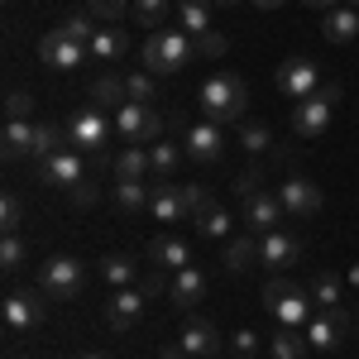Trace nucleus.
I'll use <instances>...</instances> for the list:
<instances>
[{"label":"nucleus","mask_w":359,"mask_h":359,"mask_svg":"<svg viewBox=\"0 0 359 359\" xmlns=\"http://www.w3.org/2000/svg\"><path fill=\"white\" fill-rule=\"evenodd\" d=\"M196 101H201V120H211V125H235V120H245V111H249V82L235 77V72H216V77L201 82Z\"/></svg>","instance_id":"obj_1"},{"label":"nucleus","mask_w":359,"mask_h":359,"mask_svg":"<svg viewBox=\"0 0 359 359\" xmlns=\"http://www.w3.org/2000/svg\"><path fill=\"white\" fill-rule=\"evenodd\" d=\"M192 57H196V39L177 34V29H158V34H149L144 48H139V62H144L154 77H172V72H182Z\"/></svg>","instance_id":"obj_2"},{"label":"nucleus","mask_w":359,"mask_h":359,"mask_svg":"<svg viewBox=\"0 0 359 359\" xmlns=\"http://www.w3.org/2000/svg\"><path fill=\"white\" fill-rule=\"evenodd\" d=\"M340 101H345V86L340 82H321L311 96H302V101L292 106V135L297 139H321L326 130H331Z\"/></svg>","instance_id":"obj_3"},{"label":"nucleus","mask_w":359,"mask_h":359,"mask_svg":"<svg viewBox=\"0 0 359 359\" xmlns=\"http://www.w3.org/2000/svg\"><path fill=\"white\" fill-rule=\"evenodd\" d=\"M264 306L273 311L278 326H292V331H306V321L316 316L311 311V292L297 287V283H287V278H269L264 283Z\"/></svg>","instance_id":"obj_4"},{"label":"nucleus","mask_w":359,"mask_h":359,"mask_svg":"<svg viewBox=\"0 0 359 359\" xmlns=\"http://www.w3.org/2000/svg\"><path fill=\"white\" fill-rule=\"evenodd\" d=\"M82 287H86L82 259H72V254H53V259H43V269H39V292H43V297H53V302H72V297H82Z\"/></svg>","instance_id":"obj_5"},{"label":"nucleus","mask_w":359,"mask_h":359,"mask_svg":"<svg viewBox=\"0 0 359 359\" xmlns=\"http://www.w3.org/2000/svg\"><path fill=\"white\" fill-rule=\"evenodd\" d=\"M111 125H115V135L125 139V144H154V139L163 135V115L149 111V106H139V101L120 106Z\"/></svg>","instance_id":"obj_6"},{"label":"nucleus","mask_w":359,"mask_h":359,"mask_svg":"<svg viewBox=\"0 0 359 359\" xmlns=\"http://www.w3.org/2000/svg\"><path fill=\"white\" fill-rule=\"evenodd\" d=\"M321 82H326V77H321V67H316L311 57H287V62L273 72V86L287 96V101H302V96H311Z\"/></svg>","instance_id":"obj_7"},{"label":"nucleus","mask_w":359,"mask_h":359,"mask_svg":"<svg viewBox=\"0 0 359 359\" xmlns=\"http://www.w3.org/2000/svg\"><path fill=\"white\" fill-rule=\"evenodd\" d=\"M115 125H106V115L96 111V106H86L67 120V144L77 149V154H101L106 149V135H111Z\"/></svg>","instance_id":"obj_8"},{"label":"nucleus","mask_w":359,"mask_h":359,"mask_svg":"<svg viewBox=\"0 0 359 359\" xmlns=\"http://www.w3.org/2000/svg\"><path fill=\"white\" fill-rule=\"evenodd\" d=\"M0 316H5V331H10V335H25L29 326L43 321V292L15 287V292L5 297V306H0Z\"/></svg>","instance_id":"obj_9"},{"label":"nucleus","mask_w":359,"mask_h":359,"mask_svg":"<svg viewBox=\"0 0 359 359\" xmlns=\"http://www.w3.org/2000/svg\"><path fill=\"white\" fill-rule=\"evenodd\" d=\"M278 201H283V211H287V216H297V221H302V216H316V211L326 206L321 187H316L311 177H302V172H292V177L278 187Z\"/></svg>","instance_id":"obj_10"},{"label":"nucleus","mask_w":359,"mask_h":359,"mask_svg":"<svg viewBox=\"0 0 359 359\" xmlns=\"http://www.w3.org/2000/svg\"><path fill=\"white\" fill-rule=\"evenodd\" d=\"M182 154H187L192 163H221V154H225L221 125H211V120L187 125V130H182Z\"/></svg>","instance_id":"obj_11"},{"label":"nucleus","mask_w":359,"mask_h":359,"mask_svg":"<svg viewBox=\"0 0 359 359\" xmlns=\"http://www.w3.org/2000/svg\"><path fill=\"white\" fill-rule=\"evenodd\" d=\"M283 221H287V211H283V201H278V192H259L245 201V225L249 235H273V230H283Z\"/></svg>","instance_id":"obj_12"},{"label":"nucleus","mask_w":359,"mask_h":359,"mask_svg":"<svg viewBox=\"0 0 359 359\" xmlns=\"http://www.w3.org/2000/svg\"><path fill=\"white\" fill-rule=\"evenodd\" d=\"M86 177V158L77 154V149H62V154H53V158H43L39 163V182H48V187H77Z\"/></svg>","instance_id":"obj_13"},{"label":"nucleus","mask_w":359,"mask_h":359,"mask_svg":"<svg viewBox=\"0 0 359 359\" xmlns=\"http://www.w3.org/2000/svg\"><path fill=\"white\" fill-rule=\"evenodd\" d=\"M144 302H149V297H144V292H135V287H115L111 297H106V326H111V331H135L139 326V316H144Z\"/></svg>","instance_id":"obj_14"},{"label":"nucleus","mask_w":359,"mask_h":359,"mask_svg":"<svg viewBox=\"0 0 359 359\" xmlns=\"http://www.w3.org/2000/svg\"><path fill=\"white\" fill-rule=\"evenodd\" d=\"M297 259H302V240H297V235H287V230H273V235H264V240H259V264H264V269H273V273L292 269Z\"/></svg>","instance_id":"obj_15"},{"label":"nucleus","mask_w":359,"mask_h":359,"mask_svg":"<svg viewBox=\"0 0 359 359\" xmlns=\"http://www.w3.org/2000/svg\"><path fill=\"white\" fill-rule=\"evenodd\" d=\"M39 57H43L48 67H62V72H72V67H82L86 43H77V39H67L62 29H53V34H43V39H39Z\"/></svg>","instance_id":"obj_16"},{"label":"nucleus","mask_w":359,"mask_h":359,"mask_svg":"<svg viewBox=\"0 0 359 359\" xmlns=\"http://www.w3.org/2000/svg\"><path fill=\"white\" fill-rule=\"evenodd\" d=\"M177 345H182L192 359H211V355H221V331H216L211 321L192 316V321L182 326V340H177Z\"/></svg>","instance_id":"obj_17"},{"label":"nucleus","mask_w":359,"mask_h":359,"mask_svg":"<svg viewBox=\"0 0 359 359\" xmlns=\"http://www.w3.org/2000/svg\"><path fill=\"white\" fill-rule=\"evenodd\" d=\"M168 292H172V306H177V311H192V306L206 297V273H201L196 264H187V269L172 273V287H168Z\"/></svg>","instance_id":"obj_18"},{"label":"nucleus","mask_w":359,"mask_h":359,"mask_svg":"<svg viewBox=\"0 0 359 359\" xmlns=\"http://www.w3.org/2000/svg\"><path fill=\"white\" fill-rule=\"evenodd\" d=\"M321 39H326V43H355V39H359V10H350V5L326 10V20H321Z\"/></svg>","instance_id":"obj_19"},{"label":"nucleus","mask_w":359,"mask_h":359,"mask_svg":"<svg viewBox=\"0 0 359 359\" xmlns=\"http://www.w3.org/2000/svg\"><path fill=\"white\" fill-rule=\"evenodd\" d=\"M149 211H154V221H182L187 216V201H182V187H172V182H158L154 192H149Z\"/></svg>","instance_id":"obj_20"},{"label":"nucleus","mask_w":359,"mask_h":359,"mask_svg":"<svg viewBox=\"0 0 359 359\" xmlns=\"http://www.w3.org/2000/svg\"><path fill=\"white\" fill-rule=\"evenodd\" d=\"M149 259H154V269H187L192 264V249L182 245L177 235H158V240H149Z\"/></svg>","instance_id":"obj_21"},{"label":"nucleus","mask_w":359,"mask_h":359,"mask_svg":"<svg viewBox=\"0 0 359 359\" xmlns=\"http://www.w3.org/2000/svg\"><path fill=\"white\" fill-rule=\"evenodd\" d=\"M5 163L15 158H34V125L29 120H5V144H0Z\"/></svg>","instance_id":"obj_22"},{"label":"nucleus","mask_w":359,"mask_h":359,"mask_svg":"<svg viewBox=\"0 0 359 359\" xmlns=\"http://www.w3.org/2000/svg\"><path fill=\"white\" fill-rule=\"evenodd\" d=\"M111 172L120 182H144V172H149V149L144 144H130V149H120L111 158Z\"/></svg>","instance_id":"obj_23"},{"label":"nucleus","mask_w":359,"mask_h":359,"mask_svg":"<svg viewBox=\"0 0 359 359\" xmlns=\"http://www.w3.org/2000/svg\"><path fill=\"white\" fill-rule=\"evenodd\" d=\"M177 25L187 39L211 34V0H177Z\"/></svg>","instance_id":"obj_24"},{"label":"nucleus","mask_w":359,"mask_h":359,"mask_svg":"<svg viewBox=\"0 0 359 359\" xmlns=\"http://www.w3.org/2000/svg\"><path fill=\"white\" fill-rule=\"evenodd\" d=\"M302 335H306V345H311V350L331 355L335 345H340V335H345V331H340V326L331 321V311H316V316L306 321V331H302Z\"/></svg>","instance_id":"obj_25"},{"label":"nucleus","mask_w":359,"mask_h":359,"mask_svg":"<svg viewBox=\"0 0 359 359\" xmlns=\"http://www.w3.org/2000/svg\"><path fill=\"white\" fill-rule=\"evenodd\" d=\"M62 149H67V130H62L57 120H39V125H34V158L43 163V158H53Z\"/></svg>","instance_id":"obj_26"},{"label":"nucleus","mask_w":359,"mask_h":359,"mask_svg":"<svg viewBox=\"0 0 359 359\" xmlns=\"http://www.w3.org/2000/svg\"><path fill=\"white\" fill-rule=\"evenodd\" d=\"M91 101L120 111V106H130V86H125V77H115V72H101V77L91 82Z\"/></svg>","instance_id":"obj_27"},{"label":"nucleus","mask_w":359,"mask_h":359,"mask_svg":"<svg viewBox=\"0 0 359 359\" xmlns=\"http://www.w3.org/2000/svg\"><path fill=\"white\" fill-rule=\"evenodd\" d=\"M221 264L230 269V273H245V269H254L259 264V235H240V240H230L221 254Z\"/></svg>","instance_id":"obj_28"},{"label":"nucleus","mask_w":359,"mask_h":359,"mask_svg":"<svg viewBox=\"0 0 359 359\" xmlns=\"http://www.w3.org/2000/svg\"><path fill=\"white\" fill-rule=\"evenodd\" d=\"M182 158H187V154H182V144H163V139H154V144H149V172H154V177H163V182L177 172Z\"/></svg>","instance_id":"obj_29"},{"label":"nucleus","mask_w":359,"mask_h":359,"mask_svg":"<svg viewBox=\"0 0 359 359\" xmlns=\"http://www.w3.org/2000/svg\"><path fill=\"white\" fill-rule=\"evenodd\" d=\"M269 350H273V359H306V355H311L306 335L292 331V326H278V331L269 335Z\"/></svg>","instance_id":"obj_30"},{"label":"nucleus","mask_w":359,"mask_h":359,"mask_svg":"<svg viewBox=\"0 0 359 359\" xmlns=\"http://www.w3.org/2000/svg\"><path fill=\"white\" fill-rule=\"evenodd\" d=\"M91 53L101 57V62H115V57L130 53V34L125 29H96V39H91Z\"/></svg>","instance_id":"obj_31"},{"label":"nucleus","mask_w":359,"mask_h":359,"mask_svg":"<svg viewBox=\"0 0 359 359\" xmlns=\"http://www.w3.org/2000/svg\"><path fill=\"white\" fill-rule=\"evenodd\" d=\"M111 206L120 211V216H139V211L149 206V192H144V182H115Z\"/></svg>","instance_id":"obj_32"},{"label":"nucleus","mask_w":359,"mask_h":359,"mask_svg":"<svg viewBox=\"0 0 359 359\" xmlns=\"http://www.w3.org/2000/svg\"><path fill=\"white\" fill-rule=\"evenodd\" d=\"M192 221H196V230H201L206 240H225V235H230V211H225V206H216V201H211L206 211H196Z\"/></svg>","instance_id":"obj_33"},{"label":"nucleus","mask_w":359,"mask_h":359,"mask_svg":"<svg viewBox=\"0 0 359 359\" xmlns=\"http://www.w3.org/2000/svg\"><path fill=\"white\" fill-rule=\"evenodd\" d=\"M135 259H130V254H106V259H101V278H106V283H111V287H130V283H135Z\"/></svg>","instance_id":"obj_34"},{"label":"nucleus","mask_w":359,"mask_h":359,"mask_svg":"<svg viewBox=\"0 0 359 359\" xmlns=\"http://www.w3.org/2000/svg\"><path fill=\"white\" fill-rule=\"evenodd\" d=\"M306 292H311V302H316V306H340V292H345V283H340L331 269H321V273L311 278V287H306Z\"/></svg>","instance_id":"obj_35"},{"label":"nucleus","mask_w":359,"mask_h":359,"mask_svg":"<svg viewBox=\"0 0 359 359\" xmlns=\"http://www.w3.org/2000/svg\"><path fill=\"white\" fill-rule=\"evenodd\" d=\"M20 225H25V201H20V192H5L0 196V230L20 235Z\"/></svg>","instance_id":"obj_36"},{"label":"nucleus","mask_w":359,"mask_h":359,"mask_svg":"<svg viewBox=\"0 0 359 359\" xmlns=\"http://www.w3.org/2000/svg\"><path fill=\"white\" fill-rule=\"evenodd\" d=\"M125 86H130V101H139V106H154V96H158V77L154 72H130Z\"/></svg>","instance_id":"obj_37"},{"label":"nucleus","mask_w":359,"mask_h":359,"mask_svg":"<svg viewBox=\"0 0 359 359\" xmlns=\"http://www.w3.org/2000/svg\"><path fill=\"white\" fill-rule=\"evenodd\" d=\"M62 34H67V39H77V43H86V48H91V39H96V20H91V15H67V20H62Z\"/></svg>","instance_id":"obj_38"},{"label":"nucleus","mask_w":359,"mask_h":359,"mask_svg":"<svg viewBox=\"0 0 359 359\" xmlns=\"http://www.w3.org/2000/svg\"><path fill=\"white\" fill-rule=\"evenodd\" d=\"M135 20L144 29H158L168 20V0H135Z\"/></svg>","instance_id":"obj_39"},{"label":"nucleus","mask_w":359,"mask_h":359,"mask_svg":"<svg viewBox=\"0 0 359 359\" xmlns=\"http://www.w3.org/2000/svg\"><path fill=\"white\" fill-rule=\"evenodd\" d=\"M125 10H130L125 0H86V15H91V20H106V25H115Z\"/></svg>","instance_id":"obj_40"},{"label":"nucleus","mask_w":359,"mask_h":359,"mask_svg":"<svg viewBox=\"0 0 359 359\" xmlns=\"http://www.w3.org/2000/svg\"><path fill=\"white\" fill-rule=\"evenodd\" d=\"M25 240H20V235H5V240H0V269H20V264H25Z\"/></svg>","instance_id":"obj_41"},{"label":"nucleus","mask_w":359,"mask_h":359,"mask_svg":"<svg viewBox=\"0 0 359 359\" xmlns=\"http://www.w3.org/2000/svg\"><path fill=\"white\" fill-rule=\"evenodd\" d=\"M230 359H259V335L254 331H235L230 335Z\"/></svg>","instance_id":"obj_42"},{"label":"nucleus","mask_w":359,"mask_h":359,"mask_svg":"<svg viewBox=\"0 0 359 359\" xmlns=\"http://www.w3.org/2000/svg\"><path fill=\"white\" fill-rule=\"evenodd\" d=\"M225 53H230V39H225V34H216V29L196 39V57H225Z\"/></svg>","instance_id":"obj_43"},{"label":"nucleus","mask_w":359,"mask_h":359,"mask_svg":"<svg viewBox=\"0 0 359 359\" xmlns=\"http://www.w3.org/2000/svg\"><path fill=\"white\" fill-rule=\"evenodd\" d=\"M34 115V96L29 91H10L5 96V120H29Z\"/></svg>","instance_id":"obj_44"},{"label":"nucleus","mask_w":359,"mask_h":359,"mask_svg":"<svg viewBox=\"0 0 359 359\" xmlns=\"http://www.w3.org/2000/svg\"><path fill=\"white\" fill-rule=\"evenodd\" d=\"M230 187H235V196H240V201H249V196L264 192V177H259V168H245V172H240Z\"/></svg>","instance_id":"obj_45"},{"label":"nucleus","mask_w":359,"mask_h":359,"mask_svg":"<svg viewBox=\"0 0 359 359\" xmlns=\"http://www.w3.org/2000/svg\"><path fill=\"white\" fill-rule=\"evenodd\" d=\"M240 144H245L249 154H264V149L273 144V135H269L264 125H245V130H240Z\"/></svg>","instance_id":"obj_46"},{"label":"nucleus","mask_w":359,"mask_h":359,"mask_svg":"<svg viewBox=\"0 0 359 359\" xmlns=\"http://www.w3.org/2000/svg\"><path fill=\"white\" fill-rule=\"evenodd\" d=\"M96 196H101V187H96V177H91V172H86L82 182H77V187H72V201H77V206H96Z\"/></svg>","instance_id":"obj_47"},{"label":"nucleus","mask_w":359,"mask_h":359,"mask_svg":"<svg viewBox=\"0 0 359 359\" xmlns=\"http://www.w3.org/2000/svg\"><path fill=\"white\" fill-rule=\"evenodd\" d=\"M163 287H172V283L163 278V269H154V273H144V287H139V292H144V297H158Z\"/></svg>","instance_id":"obj_48"},{"label":"nucleus","mask_w":359,"mask_h":359,"mask_svg":"<svg viewBox=\"0 0 359 359\" xmlns=\"http://www.w3.org/2000/svg\"><path fill=\"white\" fill-rule=\"evenodd\" d=\"M297 5H311V10H321V15H326V10H335L340 0H297Z\"/></svg>","instance_id":"obj_49"},{"label":"nucleus","mask_w":359,"mask_h":359,"mask_svg":"<svg viewBox=\"0 0 359 359\" xmlns=\"http://www.w3.org/2000/svg\"><path fill=\"white\" fill-rule=\"evenodd\" d=\"M158 359H187V350H182V345H168V350H163Z\"/></svg>","instance_id":"obj_50"},{"label":"nucleus","mask_w":359,"mask_h":359,"mask_svg":"<svg viewBox=\"0 0 359 359\" xmlns=\"http://www.w3.org/2000/svg\"><path fill=\"white\" fill-rule=\"evenodd\" d=\"M254 10H278V5H287V0H249Z\"/></svg>","instance_id":"obj_51"},{"label":"nucleus","mask_w":359,"mask_h":359,"mask_svg":"<svg viewBox=\"0 0 359 359\" xmlns=\"http://www.w3.org/2000/svg\"><path fill=\"white\" fill-rule=\"evenodd\" d=\"M350 287H355V292H359V264H355V269H350Z\"/></svg>","instance_id":"obj_52"},{"label":"nucleus","mask_w":359,"mask_h":359,"mask_svg":"<svg viewBox=\"0 0 359 359\" xmlns=\"http://www.w3.org/2000/svg\"><path fill=\"white\" fill-rule=\"evenodd\" d=\"M345 5H350V10H359V0H345Z\"/></svg>","instance_id":"obj_53"},{"label":"nucleus","mask_w":359,"mask_h":359,"mask_svg":"<svg viewBox=\"0 0 359 359\" xmlns=\"http://www.w3.org/2000/svg\"><path fill=\"white\" fill-rule=\"evenodd\" d=\"M82 359H106V355H82Z\"/></svg>","instance_id":"obj_54"},{"label":"nucleus","mask_w":359,"mask_h":359,"mask_svg":"<svg viewBox=\"0 0 359 359\" xmlns=\"http://www.w3.org/2000/svg\"><path fill=\"white\" fill-rule=\"evenodd\" d=\"M221 5H240V0H221Z\"/></svg>","instance_id":"obj_55"},{"label":"nucleus","mask_w":359,"mask_h":359,"mask_svg":"<svg viewBox=\"0 0 359 359\" xmlns=\"http://www.w3.org/2000/svg\"><path fill=\"white\" fill-rule=\"evenodd\" d=\"M355 331H359V311H355Z\"/></svg>","instance_id":"obj_56"},{"label":"nucleus","mask_w":359,"mask_h":359,"mask_svg":"<svg viewBox=\"0 0 359 359\" xmlns=\"http://www.w3.org/2000/svg\"><path fill=\"white\" fill-rule=\"evenodd\" d=\"M10 359H20V355H10Z\"/></svg>","instance_id":"obj_57"}]
</instances>
